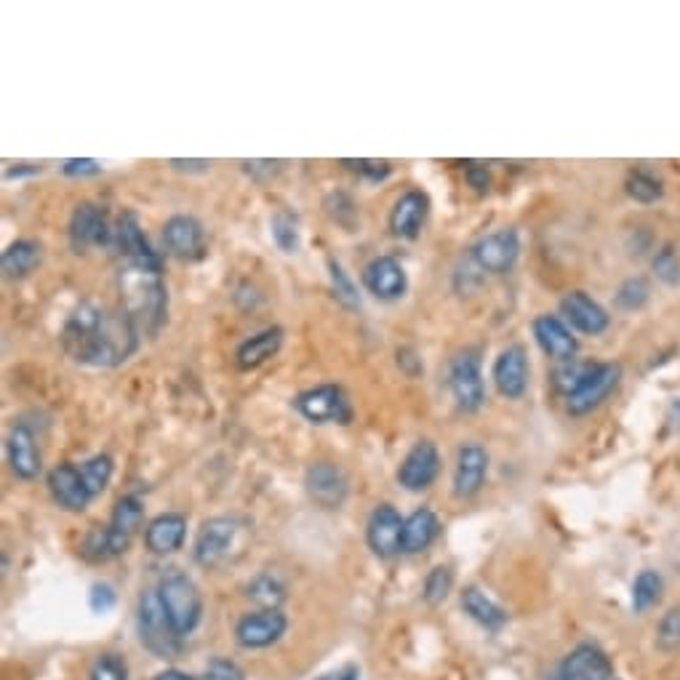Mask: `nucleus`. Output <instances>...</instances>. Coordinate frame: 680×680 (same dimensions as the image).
Wrapping results in <instances>:
<instances>
[{
  "label": "nucleus",
  "instance_id": "nucleus-1",
  "mask_svg": "<svg viewBox=\"0 0 680 680\" xmlns=\"http://www.w3.org/2000/svg\"><path fill=\"white\" fill-rule=\"evenodd\" d=\"M137 326L120 309H110L96 302H81L67 318L62 329V344L67 355L81 366L113 368L129 361L137 350Z\"/></svg>",
  "mask_w": 680,
  "mask_h": 680
},
{
  "label": "nucleus",
  "instance_id": "nucleus-2",
  "mask_svg": "<svg viewBox=\"0 0 680 680\" xmlns=\"http://www.w3.org/2000/svg\"><path fill=\"white\" fill-rule=\"evenodd\" d=\"M118 289L120 300H124V313L129 315L137 331L155 337L166 324L168 313V291L161 272L129 265L120 270Z\"/></svg>",
  "mask_w": 680,
  "mask_h": 680
},
{
  "label": "nucleus",
  "instance_id": "nucleus-3",
  "mask_svg": "<svg viewBox=\"0 0 680 680\" xmlns=\"http://www.w3.org/2000/svg\"><path fill=\"white\" fill-rule=\"evenodd\" d=\"M157 598H161L163 611H166L176 635L185 637L198 628L200 614H203V598L190 576L181 571L163 574V579L157 582Z\"/></svg>",
  "mask_w": 680,
  "mask_h": 680
},
{
  "label": "nucleus",
  "instance_id": "nucleus-4",
  "mask_svg": "<svg viewBox=\"0 0 680 680\" xmlns=\"http://www.w3.org/2000/svg\"><path fill=\"white\" fill-rule=\"evenodd\" d=\"M294 409L313 424H350L352 403L344 387L320 385L300 392L294 398Z\"/></svg>",
  "mask_w": 680,
  "mask_h": 680
},
{
  "label": "nucleus",
  "instance_id": "nucleus-5",
  "mask_svg": "<svg viewBox=\"0 0 680 680\" xmlns=\"http://www.w3.org/2000/svg\"><path fill=\"white\" fill-rule=\"evenodd\" d=\"M448 390L457 406L467 414L478 411L485 403V385L481 374V357L476 350L457 352L448 363Z\"/></svg>",
  "mask_w": 680,
  "mask_h": 680
},
{
  "label": "nucleus",
  "instance_id": "nucleus-6",
  "mask_svg": "<svg viewBox=\"0 0 680 680\" xmlns=\"http://www.w3.org/2000/svg\"><path fill=\"white\" fill-rule=\"evenodd\" d=\"M139 635H142L144 646L163 659L174 657L176 648H179V635L174 633L172 622L163 611L157 590L142 593V598H139Z\"/></svg>",
  "mask_w": 680,
  "mask_h": 680
},
{
  "label": "nucleus",
  "instance_id": "nucleus-7",
  "mask_svg": "<svg viewBox=\"0 0 680 680\" xmlns=\"http://www.w3.org/2000/svg\"><path fill=\"white\" fill-rule=\"evenodd\" d=\"M520 241L515 230H500V233L483 235L476 246L470 248V259L481 272L491 275H505L518 262Z\"/></svg>",
  "mask_w": 680,
  "mask_h": 680
},
{
  "label": "nucleus",
  "instance_id": "nucleus-8",
  "mask_svg": "<svg viewBox=\"0 0 680 680\" xmlns=\"http://www.w3.org/2000/svg\"><path fill=\"white\" fill-rule=\"evenodd\" d=\"M70 246L75 254H86L91 246H107L115 238V230L107 222V211L96 203L75 206L70 216Z\"/></svg>",
  "mask_w": 680,
  "mask_h": 680
},
{
  "label": "nucleus",
  "instance_id": "nucleus-9",
  "mask_svg": "<svg viewBox=\"0 0 680 680\" xmlns=\"http://www.w3.org/2000/svg\"><path fill=\"white\" fill-rule=\"evenodd\" d=\"M305 489L309 500L318 507L337 509L348 500L350 481L342 467L333 465V461H315L305 472Z\"/></svg>",
  "mask_w": 680,
  "mask_h": 680
},
{
  "label": "nucleus",
  "instance_id": "nucleus-10",
  "mask_svg": "<svg viewBox=\"0 0 680 680\" xmlns=\"http://www.w3.org/2000/svg\"><path fill=\"white\" fill-rule=\"evenodd\" d=\"M238 537V520L220 515V518L206 520L196 539V561L203 568H216L233 550Z\"/></svg>",
  "mask_w": 680,
  "mask_h": 680
},
{
  "label": "nucleus",
  "instance_id": "nucleus-11",
  "mask_svg": "<svg viewBox=\"0 0 680 680\" xmlns=\"http://www.w3.org/2000/svg\"><path fill=\"white\" fill-rule=\"evenodd\" d=\"M619 376H622V368L614 366V363H598L595 372L582 382L579 390H574L571 396H566L568 414L582 417V414H590L593 409H598V406L617 390Z\"/></svg>",
  "mask_w": 680,
  "mask_h": 680
},
{
  "label": "nucleus",
  "instance_id": "nucleus-12",
  "mask_svg": "<svg viewBox=\"0 0 680 680\" xmlns=\"http://www.w3.org/2000/svg\"><path fill=\"white\" fill-rule=\"evenodd\" d=\"M163 243L168 254L181 262H196L206 257V230L196 216L176 214L163 224Z\"/></svg>",
  "mask_w": 680,
  "mask_h": 680
},
{
  "label": "nucleus",
  "instance_id": "nucleus-13",
  "mask_svg": "<svg viewBox=\"0 0 680 680\" xmlns=\"http://www.w3.org/2000/svg\"><path fill=\"white\" fill-rule=\"evenodd\" d=\"M441 472V454L433 441H419L398 470V483L406 491H427Z\"/></svg>",
  "mask_w": 680,
  "mask_h": 680
},
{
  "label": "nucleus",
  "instance_id": "nucleus-14",
  "mask_svg": "<svg viewBox=\"0 0 680 680\" xmlns=\"http://www.w3.org/2000/svg\"><path fill=\"white\" fill-rule=\"evenodd\" d=\"M363 285L379 302H396L409 291V275L396 257H376L363 267Z\"/></svg>",
  "mask_w": 680,
  "mask_h": 680
},
{
  "label": "nucleus",
  "instance_id": "nucleus-15",
  "mask_svg": "<svg viewBox=\"0 0 680 680\" xmlns=\"http://www.w3.org/2000/svg\"><path fill=\"white\" fill-rule=\"evenodd\" d=\"M5 454H9L11 472L22 481H33L44 470L38 438H35V430L27 422H16L11 427L9 438H5Z\"/></svg>",
  "mask_w": 680,
  "mask_h": 680
},
{
  "label": "nucleus",
  "instance_id": "nucleus-16",
  "mask_svg": "<svg viewBox=\"0 0 680 680\" xmlns=\"http://www.w3.org/2000/svg\"><path fill=\"white\" fill-rule=\"evenodd\" d=\"M115 243H118L120 251L129 257L131 265L144 267V270H153V272H163L161 254L150 246L142 224H139L137 214H131V211L118 220V227H115Z\"/></svg>",
  "mask_w": 680,
  "mask_h": 680
},
{
  "label": "nucleus",
  "instance_id": "nucleus-17",
  "mask_svg": "<svg viewBox=\"0 0 680 680\" xmlns=\"http://www.w3.org/2000/svg\"><path fill=\"white\" fill-rule=\"evenodd\" d=\"M403 526L406 520L392 505H379L368 518L366 539L379 558H392L403 552Z\"/></svg>",
  "mask_w": 680,
  "mask_h": 680
},
{
  "label": "nucleus",
  "instance_id": "nucleus-18",
  "mask_svg": "<svg viewBox=\"0 0 680 680\" xmlns=\"http://www.w3.org/2000/svg\"><path fill=\"white\" fill-rule=\"evenodd\" d=\"M48 491H51L54 502L59 507L70 509V513H83L89 507V502L94 500L86 481H83L81 467L70 465V461L57 465L48 472Z\"/></svg>",
  "mask_w": 680,
  "mask_h": 680
},
{
  "label": "nucleus",
  "instance_id": "nucleus-19",
  "mask_svg": "<svg viewBox=\"0 0 680 680\" xmlns=\"http://www.w3.org/2000/svg\"><path fill=\"white\" fill-rule=\"evenodd\" d=\"M289 628L285 617L278 609H262L246 614L235 628V637L243 648H267L275 641H281V635Z\"/></svg>",
  "mask_w": 680,
  "mask_h": 680
},
{
  "label": "nucleus",
  "instance_id": "nucleus-20",
  "mask_svg": "<svg viewBox=\"0 0 680 680\" xmlns=\"http://www.w3.org/2000/svg\"><path fill=\"white\" fill-rule=\"evenodd\" d=\"M494 385L507 400L524 398L528 387V357L520 344H509L494 361Z\"/></svg>",
  "mask_w": 680,
  "mask_h": 680
},
{
  "label": "nucleus",
  "instance_id": "nucleus-21",
  "mask_svg": "<svg viewBox=\"0 0 680 680\" xmlns=\"http://www.w3.org/2000/svg\"><path fill=\"white\" fill-rule=\"evenodd\" d=\"M485 476H489V454L485 448L467 443L459 448L457 467H454V494L459 500H470L483 489Z\"/></svg>",
  "mask_w": 680,
  "mask_h": 680
},
{
  "label": "nucleus",
  "instance_id": "nucleus-22",
  "mask_svg": "<svg viewBox=\"0 0 680 680\" xmlns=\"http://www.w3.org/2000/svg\"><path fill=\"white\" fill-rule=\"evenodd\" d=\"M534 339H537V344L542 348L544 355H550L552 361L561 363L574 361L576 350H579V342H576V337L571 333L566 320H561L558 315H539V318L534 320Z\"/></svg>",
  "mask_w": 680,
  "mask_h": 680
},
{
  "label": "nucleus",
  "instance_id": "nucleus-23",
  "mask_svg": "<svg viewBox=\"0 0 680 680\" xmlns=\"http://www.w3.org/2000/svg\"><path fill=\"white\" fill-rule=\"evenodd\" d=\"M561 313L566 324L574 326L576 331L590 333V337H598V333L609 329V313L585 291H571V294L563 296Z\"/></svg>",
  "mask_w": 680,
  "mask_h": 680
},
{
  "label": "nucleus",
  "instance_id": "nucleus-24",
  "mask_svg": "<svg viewBox=\"0 0 680 680\" xmlns=\"http://www.w3.org/2000/svg\"><path fill=\"white\" fill-rule=\"evenodd\" d=\"M430 214V198L422 190H409L396 200L390 211V230L396 238L414 241Z\"/></svg>",
  "mask_w": 680,
  "mask_h": 680
},
{
  "label": "nucleus",
  "instance_id": "nucleus-25",
  "mask_svg": "<svg viewBox=\"0 0 680 680\" xmlns=\"http://www.w3.org/2000/svg\"><path fill=\"white\" fill-rule=\"evenodd\" d=\"M561 680H614V667L598 646H576L561 667Z\"/></svg>",
  "mask_w": 680,
  "mask_h": 680
},
{
  "label": "nucleus",
  "instance_id": "nucleus-26",
  "mask_svg": "<svg viewBox=\"0 0 680 680\" xmlns=\"http://www.w3.org/2000/svg\"><path fill=\"white\" fill-rule=\"evenodd\" d=\"M187 537V518L179 513H166L157 515L155 520H150L148 531H144V542L148 550L155 555H172L185 544Z\"/></svg>",
  "mask_w": 680,
  "mask_h": 680
},
{
  "label": "nucleus",
  "instance_id": "nucleus-27",
  "mask_svg": "<svg viewBox=\"0 0 680 680\" xmlns=\"http://www.w3.org/2000/svg\"><path fill=\"white\" fill-rule=\"evenodd\" d=\"M283 348V329L281 326H270V329L254 333L251 339L241 344L238 352H235V363L243 372H251V368H259L262 363L270 361L272 355H278V350Z\"/></svg>",
  "mask_w": 680,
  "mask_h": 680
},
{
  "label": "nucleus",
  "instance_id": "nucleus-28",
  "mask_svg": "<svg viewBox=\"0 0 680 680\" xmlns=\"http://www.w3.org/2000/svg\"><path fill=\"white\" fill-rule=\"evenodd\" d=\"M40 262H44V246L33 238H20L5 246L3 257H0V270L9 281H20V278H27Z\"/></svg>",
  "mask_w": 680,
  "mask_h": 680
},
{
  "label": "nucleus",
  "instance_id": "nucleus-29",
  "mask_svg": "<svg viewBox=\"0 0 680 680\" xmlns=\"http://www.w3.org/2000/svg\"><path fill=\"white\" fill-rule=\"evenodd\" d=\"M131 539L124 537V534L115 531L113 526H96L91 528L83 539V558L91 563H102V561H110V558L124 555L129 550Z\"/></svg>",
  "mask_w": 680,
  "mask_h": 680
},
{
  "label": "nucleus",
  "instance_id": "nucleus-30",
  "mask_svg": "<svg viewBox=\"0 0 680 680\" xmlns=\"http://www.w3.org/2000/svg\"><path fill=\"white\" fill-rule=\"evenodd\" d=\"M438 531H441L438 515H435L433 509H427V507L417 509L414 515H409V518H406L403 552H409V555H414V552H424L430 548V544L435 542Z\"/></svg>",
  "mask_w": 680,
  "mask_h": 680
},
{
  "label": "nucleus",
  "instance_id": "nucleus-31",
  "mask_svg": "<svg viewBox=\"0 0 680 680\" xmlns=\"http://www.w3.org/2000/svg\"><path fill=\"white\" fill-rule=\"evenodd\" d=\"M461 609L476 619L478 624H483L485 630H491V633H496V630H502L507 624V611L502 606H496L491 598H485L478 587H467L461 593Z\"/></svg>",
  "mask_w": 680,
  "mask_h": 680
},
{
  "label": "nucleus",
  "instance_id": "nucleus-32",
  "mask_svg": "<svg viewBox=\"0 0 680 680\" xmlns=\"http://www.w3.org/2000/svg\"><path fill=\"white\" fill-rule=\"evenodd\" d=\"M270 233H272V241H275V246L281 248L283 254L300 251L302 233H300V220H296V214H291V211H285V209L278 211L270 222Z\"/></svg>",
  "mask_w": 680,
  "mask_h": 680
},
{
  "label": "nucleus",
  "instance_id": "nucleus-33",
  "mask_svg": "<svg viewBox=\"0 0 680 680\" xmlns=\"http://www.w3.org/2000/svg\"><path fill=\"white\" fill-rule=\"evenodd\" d=\"M661 590H665V582H661L657 571H641L633 582V609L648 611L652 606H657Z\"/></svg>",
  "mask_w": 680,
  "mask_h": 680
},
{
  "label": "nucleus",
  "instance_id": "nucleus-34",
  "mask_svg": "<svg viewBox=\"0 0 680 680\" xmlns=\"http://www.w3.org/2000/svg\"><path fill=\"white\" fill-rule=\"evenodd\" d=\"M142 518H144L142 502H139L137 496H124V500H118V505H115L113 509L110 526L118 534H124V537L131 539L133 534H137V528L142 526Z\"/></svg>",
  "mask_w": 680,
  "mask_h": 680
},
{
  "label": "nucleus",
  "instance_id": "nucleus-35",
  "mask_svg": "<svg viewBox=\"0 0 680 680\" xmlns=\"http://www.w3.org/2000/svg\"><path fill=\"white\" fill-rule=\"evenodd\" d=\"M81 472H83V481H86V485H89L91 496H99L102 491H105L113 481L115 465H113V459L107 457V454H96V457L83 461Z\"/></svg>",
  "mask_w": 680,
  "mask_h": 680
},
{
  "label": "nucleus",
  "instance_id": "nucleus-36",
  "mask_svg": "<svg viewBox=\"0 0 680 680\" xmlns=\"http://www.w3.org/2000/svg\"><path fill=\"white\" fill-rule=\"evenodd\" d=\"M661 181L646 168H635L628 176V196L637 200V203H654L661 198Z\"/></svg>",
  "mask_w": 680,
  "mask_h": 680
},
{
  "label": "nucleus",
  "instance_id": "nucleus-37",
  "mask_svg": "<svg viewBox=\"0 0 680 680\" xmlns=\"http://www.w3.org/2000/svg\"><path fill=\"white\" fill-rule=\"evenodd\" d=\"M598 363H587V361H568L566 366L558 368L555 372V387L563 392V396H571L574 390H579L582 382L587 379L595 372Z\"/></svg>",
  "mask_w": 680,
  "mask_h": 680
},
{
  "label": "nucleus",
  "instance_id": "nucleus-38",
  "mask_svg": "<svg viewBox=\"0 0 680 680\" xmlns=\"http://www.w3.org/2000/svg\"><path fill=\"white\" fill-rule=\"evenodd\" d=\"M248 598L257 600V603H262L265 609H278L281 606V600L285 598V590L281 582L275 579V576H257V579L248 585Z\"/></svg>",
  "mask_w": 680,
  "mask_h": 680
},
{
  "label": "nucleus",
  "instance_id": "nucleus-39",
  "mask_svg": "<svg viewBox=\"0 0 680 680\" xmlns=\"http://www.w3.org/2000/svg\"><path fill=\"white\" fill-rule=\"evenodd\" d=\"M329 272H331V285L337 300L342 302L348 309L361 307V294H357V285L352 283V278L344 272V267L337 259H329Z\"/></svg>",
  "mask_w": 680,
  "mask_h": 680
},
{
  "label": "nucleus",
  "instance_id": "nucleus-40",
  "mask_svg": "<svg viewBox=\"0 0 680 680\" xmlns=\"http://www.w3.org/2000/svg\"><path fill=\"white\" fill-rule=\"evenodd\" d=\"M452 585H454L452 571L446 566H435L427 574V579H424V600L433 606L441 603V600H446L448 593H452Z\"/></svg>",
  "mask_w": 680,
  "mask_h": 680
},
{
  "label": "nucleus",
  "instance_id": "nucleus-41",
  "mask_svg": "<svg viewBox=\"0 0 680 680\" xmlns=\"http://www.w3.org/2000/svg\"><path fill=\"white\" fill-rule=\"evenodd\" d=\"M654 272H657L659 281H665L667 285L680 283V259L676 248L672 246L661 248L657 257H654Z\"/></svg>",
  "mask_w": 680,
  "mask_h": 680
},
{
  "label": "nucleus",
  "instance_id": "nucleus-42",
  "mask_svg": "<svg viewBox=\"0 0 680 680\" xmlns=\"http://www.w3.org/2000/svg\"><path fill=\"white\" fill-rule=\"evenodd\" d=\"M648 300V285L643 278H630V281L622 283V289H619L617 294V305L624 307V309H637L646 305Z\"/></svg>",
  "mask_w": 680,
  "mask_h": 680
},
{
  "label": "nucleus",
  "instance_id": "nucleus-43",
  "mask_svg": "<svg viewBox=\"0 0 680 680\" xmlns=\"http://www.w3.org/2000/svg\"><path fill=\"white\" fill-rule=\"evenodd\" d=\"M342 166H348L350 172H355L357 176H366V179L372 181H382L390 176V163L387 161H372V157H357V161H352V157H344Z\"/></svg>",
  "mask_w": 680,
  "mask_h": 680
},
{
  "label": "nucleus",
  "instance_id": "nucleus-44",
  "mask_svg": "<svg viewBox=\"0 0 680 680\" xmlns=\"http://www.w3.org/2000/svg\"><path fill=\"white\" fill-rule=\"evenodd\" d=\"M91 680H129V670H126V661L115 654H105L94 661V670H91Z\"/></svg>",
  "mask_w": 680,
  "mask_h": 680
},
{
  "label": "nucleus",
  "instance_id": "nucleus-45",
  "mask_svg": "<svg viewBox=\"0 0 680 680\" xmlns=\"http://www.w3.org/2000/svg\"><path fill=\"white\" fill-rule=\"evenodd\" d=\"M659 646L661 648H680V606L667 611L659 624Z\"/></svg>",
  "mask_w": 680,
  "mask_h": 680
},
{
  "label": "nucleus",
  "instance_id": "nucleus-46",
  "mask_svg": "<svg viewBox=\"0 0 680 680\" xmlns=\"http://www.w3.org/2000/svg\"><path fill=\"white\" fill-rule=\"evenodd\" d=\"M203 680H246L243 670L235 661L230 659H214L209 667H206Z\"/></svg>",
  "mask_w": 680,
  "mask_h": 680
},
{
  "label": "nucleus",
  "instance_id": "nucleus-47",
  "mask_svg": "<svg viewBox=\"0 0 680 680\" xmlns=\"http://www.w3.org/2000/svg\"><path fill=\"white\" fill-rule=\"evenodd\" d=\"M243 172L251 176L254 181L265 185L272 176L281 174V161H243Z\"/></svg>",
  "mask_w": 680,
  "mask_h": 680
},
{
  "label": "nucleus",
  "instance_id": "nucleus-48",
  "mask_svg": "<svg viewBox=\"0 0 680 680\" xmlns=\"http://www.w3.org/2000/svg\"><path fill=\"white\" fill-rule=\"evenodd\" d=\"M62 174L65 176H96L102 174V166L91 157H70V161L62 163Z\"/></svg>",
  "mask_w": 680,
  "mask_h": 680
},
{
  "label": "nucleus",
  "instance_id": "nucleus-49",
  "mask_svg": "<svg viewBox=\"0 0 680 680\" xmlns=\"http://www.w3.org/2000/svg\"><path fill=\"white\" fill-rule=\"evenodd\" d=\"M115 606V590L110 585H94L91 587V609L107 611Z\"/></svg>",
  "mask_w": 680,
  "mask_h": 680
},
{
  "label": "nucleus",
  "instance_id": "nucleus-50",
  "mask_svg": "<svg viewBox=\"0 0 680 680\" xmlns=\"http://www.w3.org/2000/svg\"><path fill=\"white\" fill-rule=\"evenodd\" d=\"M467 179H470V185L476 187L478 192L489 190V172H485V168L470 166V168H467Z\"/></svg>",
  "mask_w": 680,
  "mask_h": 680
},
{
  "label": "nucleus",
  "instance_id": "nucleus-51",
  "mask_svg": "<svg viewBox=\"0 0 680 680\" xmlns=\"http://www.w3.org/2000/svg\"><path fill=\"white\" fill-rule=\"evenodd\" d=\"M172 166L176 172H209L211 161H179V157H174Z\"/></svg>",
  "mask_w": 680,
  "mask_h": 680
},
{
  "label": "nucleus",
  "instance_id": "nucleus-52",
  "mask_svg": "<svg viewBox=\"0 0 680 680\" xmlns=\"http://www.w3.org/2000/svg\"><path fill=\"white\" fill-rule=\"evenodd\" d=\"M40 174V166H30V163H20L16 168H5V179H20V176Z\"/></svg>",
  "mask_w": 680,
  "mask_h": 680
},
{
  "label": "nucleus",
  "instance_id": "nucleus-53",
  "mask_svg": "<svg viewBox=\"0 0 680 680\" xmlns=\"http://www.w3.org/2000/svg\"><path fill=\"white\" fill-rule=\"evenodd\" d=\"M155 680H198V678L187 676V672H179V670H166V672H161Z\"/></svg>",
  "mask_w": 680,
  "mask_h": 680
},
{
  "label": "nucleus",
  "instance_id": "nucleus-54",
  "mask_svg": "<svg viewBox=\"0 0 680 680\" xmlns=\"http://www.w3.org/2000/svg\"><path fill=\"white\" fill-rule=\"evenodd\" d=\"M339 680H357V678H355V672H352V670H350V672H344V676H342V678H339Z\"/></svg>",
  "mask_w": 680,
  "mask_h": 680
},
{
  "label": "nucleus",
  "instance_id": "nucleus-55",
  "mask_svg": "<svg viewBox=\"0 0 680 680\" xmlns=\"http://www.w3.org/2000/svg\"><path fill=\"white\" fill-rule=\"evenodd\" d=\"M548 680H561V676H552V678H548Z\"/></svg>",
  "mask_w": 680,
  "mask_h": 680
}]
</instances>
